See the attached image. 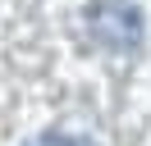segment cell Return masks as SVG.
I'll return each instance as SVG.
<instances>
[{
    "mask_svg": "<svg viewBox=\"0 0 151 146\" xmlns=\"http://www.w3.org/2000/svg\"><path fill=\"white\" fill-rule=\"evenodd\" d=\"M92 36L110 50H133L142 41V14L124 0H101L92 5Z\"/></svg>",
    "mask_w": 151,
    "mask_h": 146,
    "instance_id": "cell-1",
    "label": "cell"
},
{
    "mask_svg": "<svg viewBox=\"0 0 151 146\" xmlns=\"http://www.w3.org/2000/svg\"><path fill=\"white\" fill-rule=\"evenodd\" d=\"M28 146H92V142H83V137H64V132H41L37 142H28Z\"/></svg>",
    "mask_w": 151,
    "mask_h": 146,
    "instance_id": "cell-2",
    "label": "cell"
}]
</instances>
